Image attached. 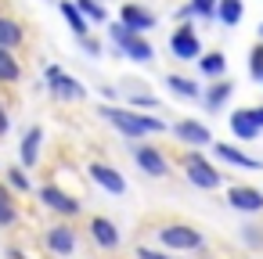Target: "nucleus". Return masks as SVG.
I'll use <instances>...</instances> for the list:
<instances>
[{"mask_svg": "<svg viewBox=\"0 0 263 259\" xmlns=\"http://www.w3.org/2000/svg\"><path fill=\"white\" fill-rule=\"evenodd\" d=\"M198 72H202L205 79H223V76H227V58H223V51H205V54L198 58Z\"/></svg>", "mask_w": 263, "mask_h": 259, "instance_id": "21", "label": "nucleus"}, {"mask_svg": "<svg viewBox=\"0 0 263 259\" xmlns=\"http://www.w3.org/2000/svg\"><path fill=\"white\" fill-rule=\"evenodd\" d=\"M227 126H231V133H234L238 141H245V144L259 141V133H263V126L256 123L252 108H234V112L227 115Z\"/></svg>", "mask_w": 263, "mask_h": 259, "instance_id": "15", "label": "nucleus"}, {"mask_svg": "<svg viewBox=\"0 0 263 259\" xmlns=\"http://www.w3.org/2000/svg\"><path fill=\"white\" fill-rule=\"evenodd\" d=\"M87 234H90V241H94L101 252H116V248L123 245V234H119V227H116L108 216H90V220H87Z\"/></svg>", "mask_w": 263, "mask_h": 259, "instance_id": "12", "label": "nucleus"}, {"mask_svg": "<svg viewBox=\"0 0 263 259\" xmlns=\"http://www.w3.org/2000/svg\"><path fill=\"white\" fill-rule=\"evenodd\" d=\"M8 130H11V115H8V108H4V105H0V137H4Z\"/></svg>", "mask_w": 263, "mask_h": 259, "instance_id": "34", "label": "nucleus"}, {"mask_svg": "<svg viewBox=\"0 0 263 259\" xmlns=\"http://www.w3.org/2000/svg\"><path fill=\"white\" fill-rule=\"evenodd\" d=\"M40 151H44V126H29L18 141V166L33 169L40 162Z\"/></svg>", "mask_w": 263, "mask_h": 259, "instance_id": "16", "label": "nucleus"}, {"mask_svg": "<svg viewBox=\"0 0 263 259\" xmlns=\"http://www.w3.org/2000/svg\"><path fill=\"white\" fill-rule=\"evenodd\" d=\"M4 184H8L15 194H26V191H33V184H29V176H26V166H15V169H8Z\"/></svg>", "mask_w": 263, "mask_h": 259, "instance_id": "28", "label": "nucleus"}, {"mask_svg": "<svg viewBox=\"0 0 263 259\" xmlns=\"http://www.w3.org/2000/svg\"><path fill=\"white\" fill-rule=\"evenodd\" d=\"M166 87L180 101H202V94H205V87H198L191 76H180V72H166Z\"/></svg>", "mask_w": 263, "mask_h": 259, "instance_id": "19", "label": "nucleus"}, {"mask_svg": "<svg viewBox=\"0 0 263 259\" xmlns=\"http://www.w3.org/2000/svg\"><path fill=\"white\" fill-rule=\"evenodd\" d=\"M180 169H184L187 184L198 187V191H220V187L227 184V173H220L198 148H187V151L180 155Z\"/></svg>", "mask_w": 263, "mask_h": 259, "instance_id": "2", "label": "nucleus"}, {"mask_svg": "<svg viewBox=\"0 0 263 259\" xmlns=\"http://www.w3.org/2000/svg\"><path fill=\"white\" fill-rule=\"evenodd\" d=\"M249 76H252L256 83H263V40L249 51Z\"/></svg>", "mask_w": 263, "mask_h": 259, "instance_id": "30", "label": "nucleus"}, {"mask_svg": "<svg viewBox=\"0 0 263 259\" xmlns=\"http://www.w3.org/2000/svg\"><path fill=\"white\" fill-rule=\"evenodd\" d=\"M241 259H249V255H241Z\"/></svg>", "mask_w": 263, "mask_h": 259, "instance_id": "37", "label": "nucleus"}, {"mask_svg": "<svg viewBox=\"0 0 263 259\" xmlns=\"http://www.w3.org/2000/svg\"><path fill=\"white\" fill-rule=\"evenodd\" d=\"M18 223V202L8 184H0V227H15Z\"/></svg>", "mask_w": 263, "mask_h": 259, "instance_id": "24", "label": "nucleus"}, {"mask_svg": "<svg viewBox=\"0 0 263 259\" xmlns=\"http://www.w3.org/2000/svg\"><path fill=\"white\" fill-rule=\"evenodd\" d=\"M87 173H90V180L101 187V191H108V194H126V176L116 169V166H108V162H90L87 166Z\"/></svg>", "mask_w": 263, "mask_h": 259, "instance_id": "14", "label": "nucleus"}, {"mask_svg": "<svg viewBox=\"0 0 263 259\" xmlns=\"http://www.w3.org/2000/svg\"><path fill=\"white\" fill-rule=\"evenodd\" d=\"M170 54H173L177 62H195V65H198V58H202L205 51H202V36L195 33V26L180 22V26L170 33Z\"/></svg>", "mask_w": 263, "mask_h": 259, "instance_id": "6", "label": "nucleus"}, {"mask_svg": "<svg viewBox=\"0 0 263 259\" xmlns=\"http://www.w3.org/2000/svg\"><path fill=\"white\" fill-rule=\"evenodd\" d=\"M40 205H44L47 212L62 216V220H76V216L83 212V202L72 198V194H65L58 184H44V187H40Z\"/></svg>", "mask_w": 263, "mask_h": 259, "instance_id": "10", "label": "nucleus"}, {"mask_svg": "<svg viewBox=\"0 0 263 259\" xmlns=\"http://www.w3.org/2000/svg\"><path fill=\"white\" fill-rule=\"evenodd\" d=\"M216 18H220L223 26H238V22L245 18V4H241V0H220Z\"/></svg>", "mask_w": 263, "mask_h": 259, "instance_id": "25", "label": "nucleus"}, {"mask_svg": "<svg viewBox=\"0 0 263 259\" xmlns=\"http://www.w3.org/2000/svg\"><path fill=\"white\" fill-rule=\"evenodd\" d=\"M256 33H259V40H263V22H259V29H256Z\"/></svg>", "mask_w": 263, "mask_h": 259, "instance_id": "36", "label": "nucleus"}, {"mask_svg": "<svg viewBox=\"0 0 263 259\" xmlns=\"http://www.w3.org/2000/svg\"><path fill=\"white\" fill-rule=\"evenodd\" d=\"M238 241H241L245 248H252V252H263V227H259V223L238 227Z\"/></svg>", "mask_w": 263, "mask_h": 259, "instance_id": "26", "label": "nucleus"}, {"mask_svg": "<svg viewBox=\"0 0 263 259\" xmlns=\"http://www.w3.org/2000/svg\"><path fill=\"white\" fill-rule=\"evenodd\" d=\"M227 205L241 216H259L263 212V187L256 184H227Z\"/></svg>", "mask_w": 263, "mask_h": 259, "instance_id": "11", "label": "nucleus"}, {"mask_svg": "<svg viewBox=\"0 0 263 259\" xmlns=\"http://www.w3.org/2000/svg\"><path fill=\"white\" fill-rule=\"evenodd\" d=\"M44 83H47L51 97H58V101H83V97H87V87H83L80 79H72L62 65H47Z\"/></svg>", "mask_w": 263, "mask_h": 259, "instance_id": "7", "label": "nucleus"}, {"mask_svg": "<svg viewBox=\"0 0 263 259\" xmlns=\"http://www.w3.org/2000/svg\"><path fill=\"white\" fill-rule=\"evenodd\" d=\"M80 47H83L90 58H98V54H101V44H98L94 36H80Z\"/></svg>", "mask_w": 263, "mask_h": 259, "instance_id": "33", "label": "nucleus"}, {"mask_svg": "<svg viewBox=\"0 0 263 259\" xmlns=\"http://www.w3.org/2000/svg\"><path fill=\"white\" fill-rule=\"evenodd\" d=\"M130 158H134V162H137V169H141V173H148L152 180L170 176V158H166L155 144H144V141L130 144Z\"/></svg>", "mask_w": 263, "mask_h": 259, "instance_id": "9", "label": "nucleus"}, {"mask_svg": "<svg viewBox=\"0 0 263 259\" xmlns=\"http://www.w3.org/2000/svg\"><path fill=\"white\" fill-rule=\"evenodd\" d=\"M252 115H256V123L263 126V105H252Z\"/></svg>", "mask_w": 263, "mask_h": 259, "instance_id": "35", "label": "nucleus"}, {"mask_svg": "<svg viewBox=\"0 0 263 259\" xmlns=\"http://www.w3.org/2000/svg\"><path fill=\"white\" fill-rule=\"evenodd\" d=\"M134 259H180L177 252H166V248H148V245H137Z\"/></svg>", "mask_w": 263, "mask_h": 259, "instance_id": "32", "label": "nucleus"}, {"mask_svg": "<svg viewBox=\"0 0 263 259\" xmlns=\"http://www.w3.org/2000/svg\"><path fill=\"white\" fill-rule=\"evenodd\" d=\"M18 79H22V62L15 58V51L0 47V83L11 87V83H18Z\"/></svg>", "mask_w": 263, "mask_h": 259, "instance_id": "23", "label": "nucleus"}, {"mask_svg": "<svg viewBox=\"0 0 263 259\" xmlns=\"http://www.w3.org/2000/svg\"><path fill=\"white\" fill-rule=\"evenodd\" d=\"M126 108L155 112V108H159V97H155V94H148V90H130V94H126Z\"/></svg>", "mask_w": 263, "mask_h": 259, "instance_id": "27", "label": "nucleus"}, {"mask_svg": "<svg viewBox=\"0 0 263 259\" xmlns=\"http://www.w3.org/2000/svg\"><path fill=\"white\" fill-rule=\"evenodd\" d=\"M26 44V29L15 22V18H8V15H0V47H8V51H15V47H22Z\"/></svg>", "mask_w": 263, "mask_h": 259, "instance_id": "22", "label": "nucleus"}, {"mask_svg": "<svg viewBox=\"0 0 263 259\" xmlns=\"http://www.w3.org/2000/svg\"><path fill=\"white\" fill-rule=\"evenodd\" d=\"M234 97V83L223 76V79H213L209 87H205V94H202V105H205V112H223V105Z\"/></svg>", "mask_w": 263, "mask_h": 259, "instance_id": "18", "label": "nucleus"}, {"mask_svg": "<svg viewBox=\"0 0 263 259\" xmlns=\"http://www.w3.org/2000/svg\"><path fill=\"white\" fill-rule=\"evenodd\" d=\"M213 155H216V162L234 166V169H249V173H259V169H263V162H259L256 155L241 151L238 144H223V141H216V144H213Z\"/></svg>", "mask_w": 263, "mask_h": 259, "instance_id": "13", "label": "nucleus"}, {"mask_svg": "<svg viewBox=\"0 0 263 259\" xmlns=\"http://www.w3.org/2000/svg\"><path fill=\"white\" fill-rule=\"evenodd\" d=\"M108 40L123 51V58H130V62H152L155 58V47L141 36V33H134V29H126L123 22H112L108 26Z\"/></svg>", "mask_w": 263, "mask_h": 259, "instance_id": "4", "label": "nucleus"}, {"mask_svg": "<svg viewBox=\"0 0 263 259\" xmlns=\"http://www.w3.org/2000/svg\"><path fill=\"white\" fill-rule=\"evenodd\" d=\"M98 115L105 119V123H112L130 144H137V141H144V137H155V133H166L170 126H166V119H159V115H148V112H137V108H123V105H112V101H105L101 108H98Z\"/></svg>", "mask_w": 263, "mask_h": 259, "instance_id": "1", "label": "nucleus"}, {"mask_svg": "<svg viewBox=\"0 0 263 259\" xmlns=\"http://www.w3.org/2000/svg\"><path fill=\"white\" fill-rule=\"evenodd\" d=\"M159 245L166 252H202L205 248V234L195 227V223H184V220H173V223H162L155 230Z\"/></svg>", "mask_w": 263, "mask_h": 259, "instance_id": "3", "label": "nucleus"}, {"mask_svg": "<svg viewBox=\"0 0 263 259\" xmlns=\"http://www.w3.org/2000/svg\"><path fill=\"white\" fill-rule=\"evenodd\" d=\"M119 22H123L126 29H134V33H141V36H144L148 29H155V22H159V18H155L148 8H141V4H134V0H130V4H123V8H119Z\"/></svg>", "mask_w": 263, "mask_h": 259, "instance_id": "17", "label": "nucleus"}, {"mask_svg": "<svg viewBox=\"0 0 263 259\" xmlns=\"http://www.w3.org/2000/svg\"><path fill=\"white\" fill-rule=\"evenodd\" d=\"M170 133L184 144V148H213L216 141H213V130L202 123V119H195V115H184V119H177L173 126H170Z\"/></svg>", "mask_w": 263, "mask_h": 259, "instance_id": "8", "label": "nucleus"}, {"mask_svg": "<svg viewBox=\"0 0 263 259\" xmlns=\"http://www.w3.org/2000/svg\"><path fill=\"white\" fill-rule=\"evenodd\" d=\"M58 11H62V18L69 22V29L76 33V40H80V36H90V18L76 8V0H62Z\"/></svg>", "mask_w": 263, "mask_h": 259, "instance_id": "20", "label": "nucleus"}, {"mask_svg": "<svg viewBox=\"0 0 263 259\" xmlns=\"http://www.w3.org/2000/svg\"><path fill=\"white\" fill-rule=\"evenodd\" d=\"M76 245H80V230L72 227V220L51 223V227L44 230V248H47L51 255H58V259H69V255L76 252Z\"/></svg>", "mask_w": 263, "mask_h": 259, "instance_id": "5", "label": "nucleus"}, {"mask_svg": "<svg viewBox=\"0 0 263 259\" xmlns=\"http://www.w3.org/2000/svg\"><path fill=\"white\" fill-rule=\"evenodd\" d=\"M187 4H191V11H195L198 18H216L220 0H187Z\"/></svg>", "mask_w": 263, "mask_h": 259, "instance_id": "31", "label": "nucleus"}, {"mask_svg": "<svg viewBox=\"0 0 263 259\" xmlns=\"http://www.w3.org/2000/svg\"><path fill=\"white\" fill-rule=\"evenodd\" d=\"M76 8H80L90 22H105V18H108V11H105L101 0H76Z\"/></svg>", "mask_w": 263, "mask_h": 259, "instance_id": "29", "label": "nucleus"}]
</instances>
